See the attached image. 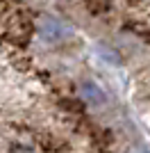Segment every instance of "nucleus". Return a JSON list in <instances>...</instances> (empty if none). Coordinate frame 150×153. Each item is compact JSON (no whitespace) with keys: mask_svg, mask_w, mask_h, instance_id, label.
<instances>
[{"mask_svg":"<svg viewBox=\"0 0 150 153\" xmlns=\"http://www.w3.org/2000/svg\"><path fill=\"white\" fill-rule=\"evenodd\" d=\"M37 34H39V39H43L46 44H62V41H66L73 34V27L66 21L57 19V16L43 14L37 23Z\"/></svg>","mask_w":150,"mask_h":153,"instance_id":"1","label":"nucleus"},{"mask_svg":"<svg viewBox=\"0 0 150 153\" xmlns=\"http://www.w3.org/2000/svg\"><path fill=\"white\" fill-rule=\"evenodd\" d=\"M80 96H82V101L89 103L91 108H102L107 103L105 89H102L96 80H84V82L80 85Z\"/></svg>","mask_w":150,"mask_h":153,"instance_id":"2","label":"nucleus"},{"mask_svg":"<svg viewBox=\"0 0 150 153\" xmlns=\"http://www.w3.org/2000/svg\"><path fill=\"white\" fill-rule=\"evenodd\" d=\"M96 55H98L107 66H121V64H123V57L118 55V51L112 48V46H107V44H98L96 46Z\"/></svg>","mask_w":150,"mask_h":153,"instance_id":"3","label":"nucleus"}]
</instances>
